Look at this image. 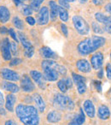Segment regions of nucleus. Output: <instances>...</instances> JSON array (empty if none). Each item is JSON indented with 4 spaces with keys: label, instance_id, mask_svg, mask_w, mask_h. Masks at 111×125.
I'll return each mask as SVG.
<instances>
[{
    "label": "nucleus",
    "instance_id": "nucleus-1",
    "mask_svg": "<svg viewBox=\"0 0 111 125\" xmlns=\"http://www.w3.org/2000/svg\"><path fill=\"white\" fill-rule=\"evenodd\" d=\"M16 114L23 125L39 124V116L38 110L33 105L18 104L16 107Z\"/></svg>",
    "mask_w": 111,
    "mask_h": 125
},
{
    "label": "nucleus",
    "instance_id": "nucleus-2",
    "mask_svg": "<svg viewBox=\"0 0 111 125\" xmlns=\"http://www.w3.org/2000/svg\"><path fill=\"white\" fill-rule=\"evenodd\" d=\"M41 68L43 70L44 78L47 82H56L59 75H66L67 69L63 65L52 59H45L41 62Z\"/></svg>",
    "mask_w": 111,
    "mask_h": 125
},
{
    "label": "nucleus",
    "instance_id": "nucleus-3",
    "mask_svg": "<svg viewBox=\"0 0 111 125\" xmlns=\"http://www.w3.org/2000/svg\"><path fill=\"white\" fill-rule=\"evenodd\" d=\"M105 41L106 40L103 37L94 35L80 41L77 46V50L81 56H87L102 46Z\"/></svg>",
    "mask_w": 111,
    "mask_h": 125
},
{
    "label": "nucleus",
    "instance_id": "nucleus-4",
    "mask_svg": "<svg viewBox=\"0 0 111 125\" xmlns=\"http://www.w3.org/2000/svg\"><path fill=\"white\" fill-rule=\"evenodd\" d=\"M54 104L57 108L65 111H73L74 109V103L68 96L63 94H56L54 97Z\"/></svg>",
    "mask_w": 111,
    "mask_h": 125
},
{
    "label": "nucleus",
    "instance_id": "nucleus-5",
    "mask_svg": "<svg viewBox=\"0 0 111 125\" xmlns=\"http://www.w3.org/2000/svg\"><path fill=\"white\" fill-rule=\"evenodd\" d=\"M73 23L74 28L80 34L85 35L90 31V27L83 17L80 16H74L73 17Z\"/></svg>",
    "mask_w": 111,
    "mask_h": 125
},
{
    "label": "nucleus",
    "instance_id": "nucleus-6",
    "mask_svg": "<svg viewBox=\"0 0 111 125\" xmlns=\"http://www.w3.org/2000/svg\"><path fill=\"white\" fill-rule=\"evenodd\" d=\"M18 37H19L20 41H21V45H22L23 48H24V56L26 57H28V58L32 57L33 56V54H34V47H33V45L28 40L26 35L21 33V32L18 33Z\"/></svg>",
    "mask_w": 111,
    "mask_h": 125
},
{
    "label": "nucleus",
    "instance_id": "nucleus-7",
    "mask_svg": "<svg viewBox=\"0 0 111 125\" xmlns=\"http://www.w3.org/2000/svg\"><path fill=\"white\" fill-rule=\"evenodd\" d=\"M72 80L76 85L77 90L80 94H84L86 91V80L84 76L76 73H72Z\"/></svg>",
    "mask_w": 111,
    "mask_h": 125
},
{
    "label": "nucleus",
    "instance_id": "nucleus-8",
    "mask_svg": "<svg viewBox=\"0 0 111 125\" xmlns=\"http://www.w3.org/2000/svg\"><path fill=\"white\" fill-rule=\"evenodd\" d=\"M0 76L8 82H18L20 81V75L17 72L8 68H3L0 70Z\"/></svg>",
    "mask_w": 111,
    "mask_h": 125
},
{
    "label": "nucleus",
    "instance_id": "nucleus-9",
    "mask_svg": "<svg viewBox=\"0 0 111 125\" xmlns=\"http://www.w3.org/2000/svg\"><path fill=\"white\" fill-rule=\"evenodd\" d=\"M20 85L21 88L25 93H32L35 90V85L32 81V78H30L29 75H23L22 77L20 79Z\"/></svg>",
    "mask_w": 111,
    "mask_h": 125
},
{
    "label": "nucleus",
    "instance_id": "nucleus-10",
    "mask_svg": "<svg viewBox=\"0 0 111 125\" xmlns=\"http://www.w3.org/2000/svg\"><path fill=\"white\" fill-rule=\"evenodd\" d=\"M49 18H50V12L48 8L45 6L40 8L37 15V23L40 26L46 25L49 22Z\"/></svg>",
    "mask_w": 111,
    "mask_h": 125
},
{
    "label": "nucleus",
    "instance_id": "nucleus-11",
    "mask_svg": "<svg viewBox=\"0 0 111 125\" xmlns=\"http://www.w3.org/2000/svg\"><path fill=\"white\" fill-rule=\"evenodd\" d=\"M1 52L2 57L5 61L11 60V50H10V41L9 38H4L1 44Z\"/></svg>",
    "mask_w": 111,
    "mask_h": 125
},
{
    "label": "nucleus",
    "instance_id": "nucleus-12",
    "mask_svg": "<svg viewBox=\"0 0 111 125\" xmlns=\"http://www.w3.org/2000/svg\"><path fill=\"white\" fill-rule=\"evenodd\" d=\"M30 76L33 80V82L38 86V87H40L41 89L45 88V78L44 75L41 72L38 71V70H31L29 72Z\"/></svg>",
    "mask_w": 111,
    "mask_h": 125
},
{
    "label": "nucleus",
    "instance_id": "nucleus-13",
    "mask_svg": "<svg viewBox=\"0 0 111 125\" xmlns=\"http://www.w3.org/2000/svg\"><path fill=\"white\" fill-rule=\"evenodd\" d=\"M103 62V54L102 52H97V53L94 54L91 58V64H92V68L96 70H98L101 69Z\"/></svg>",
    "mask_w": 111,
    "mask_h": 125
},
{
    "label": "nucleus",
    "instance_id": "nucleus-14",
    "mask_svg": "<svg viewBox=\"0 0 111 125\" xmlns=\"http://www.w3.org/2000/svg\"><path fill=\"white\" fill-rule=\"evenodd\" d=\"M39 53L42 57L45 59H57L58 55L48 46H43L39 49Z\"/></svg>",
    "mask_w": 111,
    "mask_h": 125
},
{
    "label": "nucleus",
    "instance_id": "nucleus-15",
    "mask_svg": "<svg viewBox=\"0 0 111 125\" xmlns=\"http://www.w3.org/2000/svg\"><path fill=\"white\" fill-rule=\"evenodd\" d=\"M83 109H84V111H85V114L88 116V117H90V118L95 117L96 110H95V106H94V104L92 100L86 99V100L84 101Z\"/></svg>",
    "mask_w": 111,
    "mask_h": 125
},
{
    "label": "nucleus",
    "instance_id": "nucleus-16",
    "mask_svg": "<svg viewBox=\"0 0 111 125\" xmlns=\"http://www.w3.org/2000/svg\"><path fill=\"white\" fill-rule=\"evenodd\" d=\"M76 68L82 73H89L92 70L90 62L85 59H80L76 62Z\"/></svg>",
    "mask_w": 111,
    "mask_h": 125
},
{
    "label": "nucleus",
    "instance_id": "nucleus-17",
    "mask_svg": "<svg viewBox=\"0 0 111 125\" xmlns=\"http://www.w3.org/2000/svg\"><path fill=\"white\" fill-rule=\"evenodd\" d=\"M16 103V96L14 94H7L5 99V108L9 112L14 111L15 104Z\"/></svg>",
    "mask_w": 111,
    "mask_h": 125
},
{
    "label": "nucleus",
    "instance_id": "nucleus-18",
    "mask_svg": "<svg viewBox=\"0 0 111 125\" xmlns=\"http://www.w3.org/2000/svg\"><path fill=\"white\" fill-rule=\"evenodd\" d=\"M33 101H34L35 104H36L37 110H38V111H39V112H41V113L45 112V101H44L42 96L40 95L39 94L36 93V94H33Z\"/></svg>",
    "mask_w": 111,
    "mask_h": 125
},
{
    "label": "nucleus",
    "instance_id": "nucleus-19",
    "mask_svg": "<svg viewBox=\"0 0 111 125\" xmlns=\"http://www.w3.org/2000/svg\"><path fill=\"white\" fill-rule=\"evenodd\" d=\"M46 119L49 123H59L62 120V114L60 111H56V110H54V111H50V112L47 114Z\"/></svg>",
    "mask_w": 111,
    "mask_h": 125
},
{
    "label": "nucleus",
    "instance_id": "nucleus-20",
    "mask_svg": "<svg viewBox=\"0 0 111 125\" xmlns=\"http://www.w3.org/2000/svg\"><path fill=\"white\" fill-rule=\"evenodd\" d=\"M85 122V115L82 109H80V112L69 122L68 125H82Z\"/></svg>",
    "mask_w": 111,
    "mask_h": 125
},
{
    "label": "nucleus",
    "instance_id": "nucleus-21",
    "mask_svg": "<svg viewBox=\"0 0 111 125\" xmlns=\"http://www.w3.org/2000/svg\"><path fill=\"white\" fill-rule=\"evenodd\" d=\"M97 116L102 120H107L110 116V111L107 105L102 104L97 109Z\"/></svg>",
    "mask_w": 111,
    "mask_h": 125
},
{
    "label": "nucleus",
    "instance_id": "nucleus-22",
    "mask_svg": "<svg viewBox=\"0 0 111 125\" xmlns=\"http://www.w3.org/2000/svg\"><path fill=\"white\" fill-rule=\"evenodd\" d=\"M10 19V11L6 6L0 5V22L6 23Z\"/></svg>",
    "mask_w": 111,
    "mask_h": 125
},
{
    "label": "nucleus",
    "instance_id": "nucleus-23",
    "mask_svg": "<svg viewBox=\"0 0 111 125\" xmlns=\"http://www.w3.org/2000/svg\"><path fill=\"white\" fill-rule=\"evenodd\" d=\"M2 88L4 89V90L7 91V92H9L10 94H16V93H18L20 90V87H18L16 84L9 82H8V81L4 82L2 83Z\"/></svg>",
    "mask_w": 111,
    "mask_h": 125
},
{
    "label": "nucleus",
    "instance_id": "nucleus-24",
    "mask_svg": "<svg viewBox=\"0 0 111 125\" xmlns=\"http://www.w3.org/2000/svg\"><path fill=\"white\" fill-rule=\"evenodd\" d=\"M50 5V18L51 21H55L58 16V7L59 6L56 4V3L54 0H50L49 2Z\"/></svg>",
    "mask_w": 111,
    "mask_h": 125
},
{
    "label": "nucleus",
    "instance_id": "nucleus-25",
    "mask_svg": "<svg viewBox=\"0 0 111 125\" xmlns=\"http://www.w3.org/2000/svg\"><path fill=\"white\" fill-rule=\"evenodd\" d=\"M58 15L60 16V19L63 21H67L68 20V13L66 9H64L62 6L58 7Z\"/></svg>",
    "mask_w": 111,
    "mask_h": 125
},
{
    "label": "nucleus",
    "instance_id": "nucleus-26",
    "mask_svg": "<svg viewBox=\"0 0 111 125\" xmlns=\"http://www.w3.org/2000/svg\"><path fill=\"white\" fill-rule=\"evenodd\" d=\"M95 18L98 22L102 23V24H106L109 21L110 16H107L105 15H103L102 13H96L95 14Z\"/></svg>",
    "mask_w": 111,
    "mask_h": 125
},
{
    "label": "nucleus",
    "instance_id": "nucleus-27",
    "mask_svg": "<svg viewBox=\"0 0 111 125\" xmlns=\"http://www.w3.org/2000/svg\"><path fill=\"white\" fill-rule=\"evenodd\" d=\"M12 24L16 27L17 29L21 30L24 29V23L18 16H14L12 19Z\"/></svg>",
    "mask_w": 111,
    "mask_h": 125
},
{
    "label": "nucleus",
    "instance_id": "nucleus-28",
    "mask_svg": "<svg viewBox=\"0 0 111 125\" xmlns=\"http://www.w3.org/2000/svg\"><path fill=\"white\" fill-rule=\"evenodd\" d=\"M57 87H58V88H59V90L61 91L62 93H63V94L67 93V91L69 89L68 87V85H67L64 78L61 79V80L58 81V82H57Z\"/></svg>",
    "mask_w": 111,
    "mask_h": 125
},
{
    "label": "nucleus",
    "instance_id": "nucleus-29",
    "mask_svg": "<svg viewBox=\"0 0 111 125\" xmlns=\"http://www.w3.org/2000/svg\"><path fill=\"white\" fill-rule=\"evenodd\" d=\"M92 29H93V31L95 32L96 33H98V34L103 33V32H104L103 29H102V27H101L97 22H92Z\"/></svg>",
    "mask_w": 111,
    "mask_h": 125
},
{
    "label": "nucleus",
    "instance_id": "nucleus-30",
    "mask_svg": "<svg viewBox=\"0 0 111 125\" xmlns=\"http://www.w3.org/2000/svg\"><path fill=\"white\" fill-rule=\"evenodd\" d=\"M22 13L24 16H30L33 13V10L30 7V5H23L22 6Z\"/></svg>",
    "mask_w": 111,
    "mask_h": 125
},
{
    "label": "nucleus",
    "instance_id": "nucleus-31",
    "mask_svg": "<svg viewBox=\"0 0 111 125\" xmlns=\"http://www.w3.org/2000/svg\"><path fill=\"white\" fill-rule=\"evenodd\" d=\"M10 50H11V54H13L14 56H16L18 53V46L17 43L16 41H11L10 42Z\"/></svg>",
    "mask_w": 111,
    "mask_h": 125
},
{
    "label": "nucleus",
    "instance_id": "nucleus-32",
    "mask_svg": "<svg viewBox=\"0 0 111 125\" xmlns=\"http://www.w3.org/2000/svg\"><path fill=\"white\" fill-rule=\"evenodd\" d=\"M9 34L10 35L11 38L14 40V41H16V43H18L19 42V40H18V37H17V34H16V31L14 30V28H9Z\"/></svg>",
    "mask_w": 111,
    "mask_h": 125
},
{
    "label": "nucleus",
    "instance_id": "nucleus-33",
    "mask_svg": "<svg viewBox=\"0 0 111 125\" xmlns=\"http://www.w3.org/2000/svg\"><path fill=\"white\" fill-rule=\"evenodd\" d=\"M21 62H22V60H21V58H19V57H15V58H13L10 60L9 65H10V66H16V65L20 64Z\"/></svg>",
    "mask_w": 111,
    "mask_h": 125
},
{
    "label": "nucleus",
    "instance_id": "nucleus-34",
    "mask_svg": "<svg viewBox=\"0 0 111 125\" xmlns=\"http://www.w3.org/2000/svg\"><path fill=\"white\" fill-rule=\"evenodd\" d=\"M59 1V4H60V6L63 7L64 9L68 10V9H70V5L68 4V2H67L66 0H58Z\"/></svg>",
    "mask_w": 111,
    "mask_h": 125
},
{
    "label": "nucleus",
    "instance_id": "nucleus-35",
    "mask_svg": "<svg viewBox=\"0 0 111 125\" xmlns=\"http://www.w3.org/2000/svg\"><path fill=\"white\" fill-rule=\"evenodd\" d=\"M104 30L109 33H111V16L109 18V21L106 24H104Z\"/></svg>",
    "mask_w": 111,
    "mask_h": 125
},
{
    "label": "nucleus",
    "instance_id": "nucleus-36",
    "mask_svg": "<svg viewBox=\"0 0 111 125\" xmlns=\"http://www.w3.org/2000/svg\"><path fill=\"white\" fill-rule=\"evenodd\" d=\"M61 30H62V33H63V35H64L65 37H68V27H67L65 24H63V23L61 24Z\"/></svg>",
    "mask_w": 111,
    "mask_h": 125
},
{
    "label": "nucleus",
    "instance_id": "nucleus-37",
    "mask_svg": "<svg viewBox=\"0 0 111 125\" xmlns=\"http://www.w3.org/2000/svg\"><path fill=\"white\" fill-rule=\"evenodd\" d=\"M106 75H107V77L111 80V63L109 62L107 65H106Z\"/></svg>",
    "mask_w": 111,
    "mask_h": 125
},
{
    "label": "nucleus",
    "instance_id": "nucleus-38",
    "mask_svg": "<svg viewBox=\"0 0 111 125\" xmlns=\"http://www.w3.org/2000/svg\"><path fill=\"white\" fill-rule=\"evenodd\" d=\"M26 21L29 25H31V26H33V25L36 23V21H35V19L33 17H32L31 16H27V17H26Z\"/></svg>",
    "mask_w": 111,
    "mask_h": 125
},
{
    "label": "nucleus",
    "instance_id": "nucleus-39",
    "mask_svg": "<svg viewBox=\"0 0 111 125\" xmlns=\"http://www.w3.org/2000/svg\"><path fill=\"white\" fill-rule=\"evenodd\" d=\"M94 85H95V87L98 92H101L102 91V83L100 82H97V81H95L94 82Z\"/></svg>",
    "mask_w": 111,
    "mask_h": 125
},
{
    "label": "nucleus",
    "instance_id": "nucleus-40",
    "mask_svg": "<svg viewBox=\"0 0 111 125\" xmlns=\"http://www.w3.org/2000/svg\"><path fill=\"white\" fill-rule=\"evenodd\" d=\"M0 33L1 34H7V33H9V28L4 26L0 27Z\"/></svg>",
    "mask_w": 111,
    "mask_h": 125
},
{
    "label": "nucleus",
    "instance_id": "nucleus-41",
    "mask_svg": "<svg viewBox=\"0 0 111 125\" xmlns=\"http://www.w3.org/2000/svg\"><path fill=\"white\" fill-rule=\"evenodd\" d=\"M65 79V82H66L67 85H68V88H71L73 87V80L70 79L69 77H67V78H64Z\"/></svg>",
    "mask_w": 111,
    "mask_h": 125
},
{
    "label": "nucleus",
    "instance_id": "nucleus-42",
    "mask_svg": "<svg viewBox=\"0 0 111 125\" xmlns=\"http://www.w3.org/2000/svg\"><path fill=\"white\" fill-rule=\"evenodd\" d=\"M4 125H18L14 120H7L4 123Z\"/></svg>",
    "mask_w": 111,
    "mask_h": 125
},
{
    "label": "nucleus",
    "instance_id": "nucleus-43",
    "mask_svg": "<svg viewBox=\"0 0 111 125\" xmlns=\"http://www.w3.org/2000/svg\"><path fill=\"white\" fill-rule=\"evenodd\" d=\"M105 10H107V12H109V15H110V16H111V4H106Z\"/></svg>",
    "mask_w": 111,
    "mask_h": 125
},
{
    "label": "nucleus",
    "instance_id": "nucleus-44",
    "mask_svg": "<svg viewBox=\"0 0 111 125\" xmlns=\"http://www.w3.org/2000/svg\"><path fill=\"white\" fill-rule=\"evenodd\" d=\"M92 2L96 5H101L103 3V0H92Z\"/></svg>",
    "mask_w": 111,
    "mask_h": 125
},
{
    "label": "nucleus",
    "instance_id": "nucleus-45",
    "mask_svg": "<svg viewBox=\"0 0 111 125\" xmlns=\"http://www.w3.org/2000/svg\"><path fill=\"white\" fill-rule=\"evenodd\" d=\"M3 104H4V98L1 91H0V105H2Z\"/></svg>",
    "mask_w": 111,
    "mask_h": 125
},
{
    "label": "nucleus",
    "instance_id": "nucleus-46",
    "mask_svg": "<svg viewBox=\"0 0 111 125\" xmlns=\"http://www.w3.org/2000/svg\"><path fill=\"white\" fill-rule=\"evenodd\" d=\"M45 0H32L31 2L32 3H34V4H38V5H39L40 6V4H42V3L44 2Z\"/></svg>",
    "mask_w": 111,
    "mask_h": 125
},
{
    "label": "nucleus",
    "instance_id": "nucleus-47",
    "mask_svg": "<svg viewBox=\"0 0 111 125\" xmlns=\"http://www.w3.org/2000/svg\"><path fill=\"white\" fill-rule=\"evenodd\" d=\"M6 114V111H5V109H4V108H3L2 107V105H0V115H1V116H4V115Z\"/></svg>",
    "mask_w": 111,
    "mask_h": 125
},
{
    "label": "nucleus",
    "instance_id": "nucleus-48",
    "mask_svg": "<svg viewBox=\"0 0 111 125\" xmlns=\"http://www.w3.org/2000/svg\"><path fill=\"white\" fill-rule=\"evenodd\" d=\"M22 2H23V0H14V3L16 6H19V5H21V4H22Z\"/></svg>",
    "mask_w": 111,
    "mask_h": 125
},
{
    "label": "nucleus",
    "instance_id": "nucleus-49",
    "mask_svg": "<svg viewBox=\"0 0 111 125\" xmlns=\"http://www.w3.org/2000/svg\"><path fill=\"white\" fill-rule=\"evenodd\" d=\"M97 76L99 78H102V76H103V70H99V71H97Z\"/></svg>",
    "mask_w": 111,
    "mask_h": 125
},
{
    "label": "nucleus",
    "instance_id": "nucleus-50",
    "mask_svg": "<svg viewBox=\"0 0 111 125\" xmlns=\"http://www.w3.org/2000/svg\"><path fill=\"white\" fill-rule=\"evenodd\" d=\"M80 2H81V4H84V3L87 2V0H80Z\"/></svg>",
    "mask_w": 111,
    "mask_h": 125
},
{
    "label": "nucleus",
    "instance_id": "nucleus-51",
    "mask_svg": "<svg viewBox=\"0 0 111 125\" xmlns=\"http://www.w3.org/2000/svg\"><path fill=\"white\" fill-rule=\"evenodd\" d=\"M67 2H74V1H76V0H66Z\"/></svg>",
    "mask_w": 111,
    "mask_h": 125
},
{
    "label": "nucleus",
    "instance_id": "nucleus-52",
    "mask_svg": "<svg viewBox=\"0 0 111 125\" xmlns=\"http://www.w3.org/2000/svg\"><path fill=\"white\" fill-rule=\"evenodd\" d=\"M110 60H111V53H110Z\"/></svg>",
    "mask_w": 111,
    "mask_h": 125
},
{
    "label": "nucleus",
    "instance_id": "nucleus-53",
    "mask_svg": "<svg viewBox=\"0 0 111 125\" xmlns=\"http://www.w3.org/2000/svg\"><path fill=\"white\" fill-rule=\"evenodd\" d=\"M110 103H111V98H110Z\"/></svg>",
    "mask_w": 111,
    "mask_h": 125
},
{
    "label": "nucleus",
    "instance_id": "nucleus-54",
    "mask_svg": "<svg viewBox=\"0 0 111 125\" xmlns=\"http://www.w3.org/2000/svg\"><path fill=\"white\" fill-rule=\"evenodd\" d=\"M23 1H24V0H23Z\"/></svg>",
    "mask_w": 111,
    "mask_h": 125
}]
</instances>
